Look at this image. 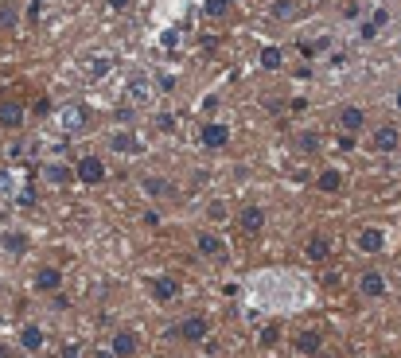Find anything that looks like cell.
Instances as JSON below:
<instances>
[{
    "instance_id": "1",
    "label": "cell",
    "mask_w": 401,
    "mask_h": 358,
    "mask_svg": "<svg viewBox=\"0 0 401 358\" xmlns=\"http://www.w3.org/2000/svg\"><path fill=\"white\" fill-rule=\"evenodd\" d=\"M183 292L180 285V276H171V273H156L152 281H148V296H152V304L156 308H168V304H175Z\"/></svg>"
},
{
    "instance_id": "2",
    "label": "cell",
    "mask_w": 401,
    "mask_h": 358,
    "mask_svg": "<svg viewBox=\"0 0 401 358\" xmlns=\"http://www.w3.org/2000/svg\"><path fill=\"white\" fill-rule=\"evenodd\" d=\"M234 222H238V230H242L245 238H257V234H265L269 226V215L261 203H242V211L234 215Z\"/></svg>"
},
{
    "instance_id": "3",
    "label": "cell",
    "mask_w": 401,
    "mask_h": 358,
    "mask_svg": "<svg viewBox=\"0 0 401 358\" xmlns=\"http://www.w3.org/2000/svg\"><path fill=\"white\" fill-rule=\"evenodd\" d=\"M74 179L86 183V187H101V183L110 179V167H106L101 156H82V160L74 164Z\"/></svg>"
},
{
    "instance_id": "4",
    "label": "cell",
    "mask_w": 401,
    "mask_h": 358,
    "mask_svg": "<svg viewBox=\"0 0 401 358\" xmlns=\"http://www.w3.org/2000/svg\"><path fill=\"white\" fill-rule=\"evenodd\" d=\"M195 250L203 253V257H210V261H226V257H230V246H226V238H222L215 226H207L203 234H195Z\"/></svg>"
},
{
    "instance_id": "5",
    "label": "cell",
    "mask_w": 401,
    "mask_h": 358,
    "mask_svg": "<svg viewBox=\"0 0 401 358\" xmlns=\"http://www.w3.org/2000/svg\"><path fill=\"white\" fill-rule=\"evenodd\" d=\"M175 331H180L183 343H207L210 339V320L195 311V315H183V320L175 323Z\"/></svg>"
},
{
    "instance_id": "6",
    "label": "cell",
    "mask_w": 401,
    "mask_h": 358,
    "mask_svg": "<svg viewBox=\"0 0 401 358\" xmlns=\"http://www.w3.org/2000/svg\"><path fill=\"white\" fill-rule=\"evenodd\" d=\"M386 230L382 226H363L359 234H354V250L366 253V257H378V253H386Z\"/></svg>"
},
{
    "instance_id": "7",
    "label": "cell",
    "mask_w": 401,
    "mask_h": 358,
    "mask_svg": "<svg viewBox=\"0 0 401 358\" xmlns=\"http://www.w3.org/2000/svg\"><path fill=\"white\" fill-rule=\"evenodd\" d=\"M136 350H141V335H136L133 327H117V331L110 335V355L113 358H136Z\"/></svg>"
},
{
    "instance_id": "8",
    "label": "cell",
    "mask_w": 401,
    "mask_h": 358,
    "mask_svg": "<svg viewBox=\"0 0 401 358\" xmlns=\"http://www.w3.org/2000/svg\"><path fill=\"white\" fill-rule=\"evenodd\" d=\"M359 292H363L366 300H382V296H389V281H386V273L382 269H363V276H359Z\"/></svg>"
},
{
    "instance_id": "9",
    "label": "cell",
    "mask_w": 401,
    "mask_h": 358,
    "mask_svg": "<svg viewBox=\"0 0 401 358\" xmlns=\"http://www.w3.org/2000/svg\"><path fill=\"white\" fill-rule=\"evenodd\" d=\"M230 125H226V121H207V125H203V132H199V144H203V148H210V152H219V148H226V144H230Z\"/></svg>"
},
{
    "instance_id": "10",
    "label": "cell",
    "mask_w": 401,
    "mask_h": 358,
    "mask_svg": "<svg viewBox=\"0 0 401 358\" xmlns=\"http://www.w3.org/2000/svg\"><path fill=\"white\" fill-rule=\"evenodd\" d=\"M55 121H59L62 132H82L86 125H90V109L74 102V106H62L59 113H55Z\"/></svg>"
},
{
    "instance_id": "11",
    "label": "cell",
    "mask_w": 401,
    "mask_h": 358,
    "mask_svg": "<svg viewBox=\"0 0 401 358\" xmlns=\"http://www.w3.org/2000/svg\"><path fill=\"white\" fill-rule=\"evenodd\" d=\"M32 288L43 292V296H55V292L62 288V269L59 265H39L36 276H32Z\"/></svg>"
},
{
    "instance_id": "12",
    "label": "cell",
    "mask_w": 401,
    "mask_h": 358,
    "mask_svg": "<svg viewBox=\"0 0 401 358\" xmlns=\"http://www.w3.org/2000/svg\"><path fill=\"white\" fill-rule=\"evenodd\" d=\"M335 125H339V132H351V136H359V129H366V109H363V106H339V113H335Z\"/></svg>"
},
{
    "instance_id": "13",
    "label": "cell",
    "mask_w": 401,
    "mask_h": 358,
    "mask_svg": "<svg viewBox=\"0 0 401 358\" xmlns=\"http://www.w3.org/2000/svg\"><path fill=\"white\" fill-rule=\"evenodd\" d=\"M331 253H335V246H331V238H328V234H312V238L304 241V257H308L312 265L331 261Z\"/></svg>"
},
{
    "instance_id": "14",
    "label": "cell",
    "mask_w": 401,
    "mask_h": 358,
    "mask_svg": "<svg viewBox=\"0 0 401 358\" xmlns=\"http://www.w3.org/2000/svg\"><path fill=\"white\" fill-rule=\"evenodd\" d=\"M82 71H86L90 82H101V78L113 71V59H110V55H101V51H94V55H86V59H82Z\"/></svg>"
},
{
    "instance_id": "15",
    "label": "cell",
    "mask_w": 401,
    "mask_h": 358,
    "mask_svg": "<svg viewBox=\"0 0 401 358\" xmlns=\"http://www.w3.org/2000/svg\"><path fill=\"white\" fill-rule=\"evenodd\" d=\"M20 346H24L27 355H39V350L47 346V331H43L39 323H24V327H20Z\"/></svg>"
},
{
    "instance_id": "16",
    "label": "cell",
    "mask_w": 401,
    "mask_h": 358,
    "mask_svg": "<svg viewBox=\"0 0 401 358\" xmlns=\"http://www.w3.org/2000/svg\"><path fill=\"white\" fill-rule=\"evenodd\" d=\"M374 152H398V144H401V129L398 125H378L374 129Z\"/></svg>"
},
{
    "instance_id": "17",
    "label": "cell",
    "mask_w": 401,
    "mask_h": 358,
    "mask_svg": "<svg viewBox=\"0 0 401 358\" xmlns=\"http://www.w3.org/2000/svg\"><path fill=\"white\" fill-rule=\"evenodd\" d=\"M129 97L141 102V106H152V97H156L152 78H148V74H133V78H129Z\"/></svg>"
},
{
    "instance_id": "18",
    "label": "cell",
    "mask_w": 401,
    "mask_h": 358,
    "mask_svg": "<svg viewBox=\"0 0 401 358\" xmlns=\"http://www.w3.org/2000/svg\"><path fill=\"white\" fill-rule=\"evenodd\" d=\"M27 109L20 102H0V129H24Z\"/></svg>"
},
{
    "instance_id": "19",
    "label": "cell",
    "mask_w": 401,
    "mask_h": 358,
    "mask_svg": "<svg viewBox=\"0 0 401 358\" xmlns=\"http://www.w3.org/2000/svg\"><path fill=\"white\" fill-rule=\"evenodd\" d=\"M110 148H113V152H125V156H145L148 144H141L129 129H117V132H113V141H110Z\"/></svg>"
},
{
    "instance_id": "20",
    "label": "cell",
    "mask_w": 401,
    "mask_h": 358,
    "mask_svg": "<svg viewBox=\"0 0 401 358\" xmlns=\"http://www.w3.org/2000/svg\"><path fill=\"white\" fill-rule=\"evenodd\" d=\"M386 24H389V8H386V4H378L374 12H370V20H366V24L359 27V39H363V43H370V39H374Z\"/></svg>"
},
{
    "instance_id": "21",
    "label": "cell",
    "mask_w": 401,
    "mask_h": 358,
    "mask_svg": "<svg viewBox=\"0 0 401 358\" xmlns=\"http://www.w3.org/2000/svg\"><path fill=\"white\" fill-rule=\"evenodd\" d=\"M27 246H32V238H27L24 230H4V234H0V250L12 253V257H24Z\"/></svg>"
},
{
    "instance_id": "22",
    "label": "cell",
    "mask_w": 401,
    "mask_h": 358,
    "mask_svg": "<svg viewBox=\"0 0 401 358\" xmlns=\"http://www.w3.org/2000/svg\"><path fill=\"white\" fill-rule=\"evenodd\" d=\"M316 187L324 195H339L343 191V171H339V167H324V171L316 176Z\"/></svg>"
},
{
    "instance_id": "23",
    "label": "cell",
    "mask_w": 401,
    "mask_h": 358,
    "mask_svg": "<svg viewBox=\"0 0 401 358\" xmlns=\"http://www.w3.org/2000/svg\"><path fill=\"white\" fill-rule=\"evenodd\" d=\"M43 179H47L51 187H66V183L74 179V167H71V164H59V160H55V164L43 167Z\"/></svg>"
},
{
    "instance_id": "24",
    "label": "cell",
    "mask_w": 401,
    "mask_h": 358,
    "mask_svg": "<svg viewBox=\"0 0 401 358\" xmlns=\"http://www.w3.org/2000/svg\"><path fill=\"white\" fill-rule=\"evenodd\" d=\"M269 16L280 20V24H292V20L300 16V4H296V0H273V4H269Z\"/></svg>"
},
{
    "instance_id": "25",
    "label": "cell",
    "mask_w": 401,
    "mask_h": 358,
    "mask_svg": "<svg viewBox=\"0 0 401 358\" xmlns=\"http://www.w3.org/2000/svg\"><path fill=\"white\" fill-rule=\"evenodd\" d=\"M296 350H300L304 358L319 355V350H324V335H319V331H300V335H296Z\"/></svg>"
},
{
    "instance_id": "26",
    "label": "cell",
    "mask_w": 401,
    "mask_h": 358,
    "mask_svg": "<svg viewBox=\"0 0 401 358\" xmlns=\"http://www.w3.org/2000/svg\"><path fill=\"white\" fill-rule=\"evenodd\" d=\"M230 218H234V215H230V206H226V199H210V203H207V222H210L215 230L226 226Z\"/></svg>"
},
{
    "instance_id": "27",
    "label": "cell",
    "mask_w": 401,
    "mask_h": 358,
    "mask_svg": "<svg viewBox=\"0 0 401 358\" xmlns=\"http://www.w3.org/2000/svg\"><path fill=\"white\" fill-rule=\"evenodd\" d=\"M257 62H261V71H280V67H284V51L269 43V47H261V55H257Z\"/></svg>"
},
{
    "instance_id": "28",
    "label": "cell",
    "mask_w": 401,
    "mask_h": 358,
    "mask_svg": "<svg viewBox=\"0 0 401 358\" xmlns=\"http://www.w3.org/2000/svg\"><path fill=\"white\" fill-rule=\"evenodd\" d=\"M230 8H234V0H207V4H203V12H207L210 20H222V16H230Z\"/></svg>"
},
{
    "instance_id": "29",
    "label": "cell",
    "mask_w": 401,
    "mask_h": 358,
    "mask_svg": "<svg viewBox=\"0 0 401 358\" xmlns=\"http://www.w3.org/2000/svg\"><path fill=\"white\" fill-rule=\"evenodd\" d=\"M16 16H20V4H16V0H4V4H0V27H12Z\"/></svg>"
},
{
    "instance_id": "30",
    "label": "cell",
    "mask_w": 401,
    "mask_h": 358,
    "mask_svg": "<svg viewBox=\"0 0 401 358\" xmlns=\"http://www.w3.org/2000/svg\"><path fill=\"white\" fill-rule=\"evenodd\" d=\"M257 343H261V346H277L280 343V327H273V323H269V327H261Z\"/></svg>"
},
{
    "instance_id": "31",
    "label": "cell",
    "mask_w": 401,
    "mask_h": 358,
    "mask_svg": "<svg viewBox=\"0 0 401 358\" xmlns=\"http://www.w3.org/2000/svg\"><path fill=\"white\" fill-rule=\"evenodd\" d=\"M141 187H145V195H152V199H156V195H164V191H168V183H164V179H156V176H148L145 183H141Z\"/></svg>"
},
{
    "instance_id": "32",
    "label": "cell",
    "mask_w": 401,
    "mask_h": 358,
    "mask_svg": "<svg viewBox=\"0 0 401 358\" xmlns=\"http://www.w3.org/2000/svg\"><path fill=\"white\" fill-rule=\"evenodd\" d=\"M12 183H16V171L12 167H0V195H12Z\"/></svg>"
},
{
    "instance_id": "33",
    "label": "cell",
    "mask_w": 401,
    "mask_h": 358,
    "mask_svg": "<svg viewBox=\"0 0 401 358\" xmlns=\"http://www.w3.org/2000/svg\"><path fill=\"white\" fill-rule=\"evenodd\" d=\"M156 129L160 132H175V129H180V121L171 117V113H156Z\"/></svg>"
},
{
    "instance_id": "34",
    "label": "cell",
    "mask_w": 401,
    "mask_h": 358,
    "mask_svg": "<svg viewBox=\"0 0 401 358\" xmlns=\"http://www.w3.org/2000/svg\"><path fill=\"white\" fill-rule=\"evenodd\" d=\"M339 152H354V148H359V136H351V132H339Z\"/></svg>"
},
{
    "instance_id": "35",
    "label": "cell",
    "mask_w": 401,
    "mask_h": 358,
    "mask_svg": "<svg viewBox=\"0 0 401 358\" xmlns=\"http://www.w3.org/2000/svg\"><path fill=\"white\" fill-rule=\"evenodd\" d=\"M59 358H82V343H62V350H59Z\"/></svg>"
},
{
    "instance_id": "36",
    "label": "cell",
    "mask_w": 401,
    "mask_h": 358,
    "mask_svg": "<svg viewBox=\"0 0 401 358\" xmlns=\"http://www.w3.org/2000/svg\"><path fill=\"white\" fill-rule=\"evenodd\" d=\"M308 43H312V51H316V55L331 51V36H316V39H308Z\"/></svg>"
},
{
    "instance_id": "37",
    "label": "cell",
    "mask_w": 401,
    "mask_h": 358,
    "mask_svg": "<svg viewBox=\"0 0 401 358\" xmlns=\"http://www.w3.org/2000/svg\"><path fill=\"white\" fill-rule=\"evenodd\" d=\"M39 16H43V0H32V4H27V20L39 24Z\"/></svg>"
},
{
    "instance_id": "38",
    "label": "cell",
    "mask_w": 401,
    "mask_h": 358,
    "mask_svg": "<svg viewBox=\"0 0 401 358\" xmlns=\"http://www.w3.org/2000/svg\"><path fill=\"white\" fill-rule=\"evenodd\" d=\"M300 148L316 152V148H319V136H316V132H304V136H300Z\"/></svg>"
},
{
    "instance_id": "39",
    "label": "cell",
    "mask_w": 401,
    "mask_h": 358,
    "mask_svg": "<svg viewBox=\"0 0 401 358\" xmlns=\"http://www.w3.org/2000/svg\"><path fill=\"white\" fill-rule=\"evenodd\" d=\"M106 8H113V12H129L133 0H106Z\"/></svg>"
},
{
    "instance_id": "40",
    "label": "cell",
    "mask_w": 401,
    "mask_h": 358,
    "mask_svg": "<svg viewBox=\"0 0 401 358\" xmlns=\"http://www.w3.org/2000/svg\"><path fill=\"white\" fill-rule=\"evenodd\" d=\"M156 78H160L156 86H160V90H164V94H168V90H175V78H171L168 71H164V74H156Z\"/></svg>"
},
{
    "instance_id": "41",
    "label": "cell",
    "mask_w": 401,
    "mask_h": 358,
    "mask_svg": "<svg viewBox=\"0 0 401 358\" xmlns=\"http://www.w3.org/2000/svg\"><path fill=\"white\" fill-rule=\"evenodd\" d=\"M16 203H20V206H32V203H36V191H32V187H24V191L16 195Z\"/></svg>"
},
{
    "instance_id": "42",
    "label": "cell",
    "mask_w": 401,
    "mask_h": 358,
    "mask_svg": "<svg viewBox=\"0 0 401 358\" xmlns=\"http://www.w3.org/2000/svg\"><path fill=\"white\" fill-rule=\"evenodd\" d=\"M199 109H207V113H215V109H219V97L210 94V97H203V102H199Z\"/></svg>"
},
{
    "instance_id": "43",
    "label": "cell",
    "mask_w": 401,
    "mask_h": 358,
    "mask_svg": "<svg viewBox=\"0 0 401 358\" xmlns=\"http://www.w3.org/2000/svg\"><path fill=\"white\" fill-rule=\"evenodd\" d=\"M47 113H51V102H47V97H39V102H36V117H47Z\"/></svg>"
},
{
    "instance_id": "44",
    "label": "cell",
    "mask_w": 401,
    "mask_h": 358,
    "mask_svg": "<svg viewBox=\"0 0 401 358\" xmlns=\"http://www.w3.org/2000/svg\"><path fill=\"white\" fill-rule=\"evenodd\" d=\"M296 78H304V82H308V78H316V71H312V62H304V67L296 71Z\"/></svg>"
},
{
    "instance_id": "45",
    "label": "cell",
    "mask_w": 401,
    "mask_h": 358,
    "mask_svg": "<svg viewBox=\"0 0 401 358\" xmlns=\"http://www.w3.org/2000/svg\"><path fill=\"white\" fill-rule=\"evenodd\" d=\"M145 226H160V215H156V211H145Z\"/></svg>"
},
{
    "instance_id": "46",
    "label": "cell",
    "mask_w": 401,
    "mask_h": 358,
    "mask_svg": "<svg viewBox=\"0 0 401 358\" xmlns=\"http://www.w3.org/2000/svg\"><path fill=\"white\" fill-rule=\"evenodd\" d=\"M393 109L401 113V86H398V94H393Z\"/></svg>"
},
{
    "instance_id": "47",
    "label": "cell",
    "mask_w": 401,
    "mask_h": 358,
    "mask_svg": "<svg viewBox=\"0 0 401 358\" xmlns=\"http://www.w3.org/2000/svg\"><path fill=\"white\" fill-rule=\"evenodd\" d=\"M94 358H113V355H110V346H106V350H97V355H94Z\"/></svg>"
},
{
    "instance_id": "48",
    "label": "cell",
    "mask_w": 401,
    "mask_h": 358,
    "mask_svg": "<svg viewBox=\"0 0 401 358\" xmlns=\"http://www.w3.org/2000/svg\"><path fill=\"white\" fill-rule=\"evenodd\" d=\"M312 358H335V355H331V350H319V355H312Z\"/></svg>"
},
{
    "instance_id": "49",
    "label": "cell",
    "mask_w": 401,
    "mask_h": 358,
    "mask_svg": "<svg viewBox=\"0 0 401 358\" xmlns=\"http://www.w3.org/2000/svg\"><path fill=\"white\" fill-rule=\"evenodd\" d=\"M0 358H8V346H0Z\"/></svg>"
}]
</instances>
